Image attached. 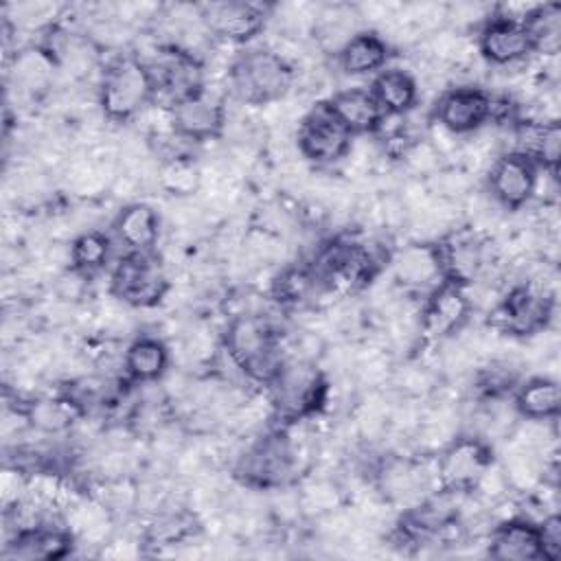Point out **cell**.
<instances>
[{
	"instance_id": "cell-26",
	"label": "cell",
	"mask_w": 561,
	"mask_h": 561,
	"mask_svg": "<svg viewBox=\"0 0 561 561\" xmlns=\"http://www.w3.org/2000/svg\"><path fill=\"white\" fill-rule=\"evenodd\" d=\"M335 55L340 70L351 77L377 75L390 59V44L375 31H357Z\"/></svg>"
},
{
	"instance_id": "cell-9",
	"label": "cell",
	"mask_w": 561,
	"mask_h": 561,
	"mask_svg": "<svg viewBox=\"0 0 561 561\" xmlns=\"http://www.w3.org/2000/svg\"><path fill=\"white\" fill-rule=\"evenodd\" d=\"M147 66L156 83V99H164L167 107L206 88L204 64L199 55L178 44H162L156 50L153 59L147 61Z\"/></svg>"
},
{
	"instance_id": "cell-2",
	"label": "cell",
	"mask_w": 561,
	"mask_h": 561,
	"mask_svg": "<svg viewBox=\"0 0 561 561\" xmlns=\"http://www.w3.org/2000/svg\"><path fill=\"white\" fill-rule=\"evenodd\" d=\"M294 79L291 61L280 50L267 46L241 50L228 68L230 90L245 105H267L283 99L291 90Z\"/></svg>"
},
{
	"instance_id": "cell-18",
	"label": "cell",
	"mask_w": 561,
	"mask_h": 561,
	"mask_svg": "<svg viewBox=\"0 0 561 561\" xmlns=\"http://www.w3.org/2000/svg\"><path fill=\"white\" fill-rule=\"evenodd\" d=\"M394 280L410 291H432L445 283L438 241H414L390 254Z\"/></svg>"
},
{
	"instance_id": "cell-21",
	"label": "cell",
	"mask_w": 561,
	"mask_h": 561,
	"mask_svg": "<svg viewBox=\"0 0 561 561\" xmlns=\"http://www.w3.org/2000/svg\"><path fill=\"white\" fill-rule=\"evenodd\" d=\"M327 105L333 112V116L351 131V136L377 134L386 123V116L377 105L375 96L370 94L368 88L362 85L337 90L327 101Z\"/></svg>"
},
{
	"instance_id": "cell-7",
	"label": "cell",
	"mask_w": 561,
	"mask_h": 561,
	"mask_svg": "<svg viewBox=\"0 0 561 561\" xmlns=\"http://www.w3.org/2000/svg\"><path fill=\"white\" fill-rule=\"evenodd\" d=\"M554 318V298L546 285L519 283L513 285L493 309V327L502 333L526 337L543 333Z\"/></svg>"
},
{
	"instance_id": "cell-8",
	"label": "cell",
	"mask_w": 561,
	"mask_h": 561,
	"mask_svg": "<svg viewBox=\"0 0 561 561\" xmlns=\"http://www.w3.org/2000/svg\"><path fill=\"white\" fill-rule=\"evenodd\" d=\"M493 465L491 445L473 434H456L438 449L434 460V480L440 489L473 493L482 473Z\"/></svg>"
},
{
	"instance_id": "cell-31",
	"label": "cell",
	"mask_w": 561,
	"mask_h": 561,
	"mask_svg": "<svg viewBox=\"0 0 561 561\" xmlns=\"http://www.w3.org/2000/svg\"><path fill=\"white\" fill-rule=\"evenodd\" d=\"M162 184L175 195H188L199 186V173L188 158L169 160L162 167Z\"/></svg>"
},
{
	"instance_id": "cell-25",
	"label": "cell",
	"mask_w": 561,
	"mask_h": 561,
	"mask_svg": "<svg viewBox=\"0 0 561 561\" xmlns=\"http://www.w3.org/2000/svg\"><path fill=\"white\" fill-rule=\"evenodd\" d=\"M370 94L386 118H403L419 103V83L403 68H383L370 81Z\"/></svg>"
},
{
	"instance_id": "cell-13",
	"label": "cell",
	"mask_w": 561,
	"mask_h": 561,
	"mask_svg": "<svg viewBox=\"0 0 561 561\" xmlns=\"http://www.w3.org/2000/svg\"><path fill=\"white\" fill-rule=\"evenodd\" d=\"M167 123L175 136L191 145L219 138L226 127L224 99L204 88L202 92L167 107Z\"/></svg>"
},
{
	"instance_id": "cell-1",
	"label": "cell",
	"mask_w": 561,
	"mask_h": 561,
	"mask_svg": "<svg viewBox=\"0 0 561 561\" xmlns=\"http://www.w3.org/2000/svg\"><path fill=\"white\" fill-rule=\"evenodd\" d=\"M221 351L239 368L245 381L265 388L287 359L280 346V331L259 311H243L228 320L221 333Z\"/></svg>"
},
{
	"instance_id": "cell-23",
	"label": "cell",
	"mask_w": 561,
	"mask_h": 561,
	"mask_svg": "<svg viewBox=\"0 0 561 561\" xmlns=\"http://www.w3.org/2000/svg\"><path fill=\"white\" fill-rule=\"evenodd\" d=\"M511 399L515 414L530 423H552L561 412L559 381L548 375H537L519 381Z\"/></svg>"
},
{
	"instance_id": "cell-19",
	"label": "cell",
	"mask_w": 561,
	"mask_h": 561,
	"mask_svg": "<svg viewBox=\"0 0 561 561\" xmlns=\"http://www.w3.org/2000/svg\"><path fill=\"white\" fill-rule=\"evenodd\" d=\"M75 548V535L70 528L35 522L31 526L13 530L11 539L4 543V559H64Z\"/></svg>"
},
{
	"instance_id": "cell-4",
	"label": "cell",
	"mask_w": 561,
	"mask_h": 561,
	"mask_svg": "<svg viewBox=\"0 0 561 561\" xmlns=\"http://www.w3.org/2000/svg\"><path fill=\"white\" fill-rule=\"evenodd\" d=\"M272 414L283 423H298L318 414L329 397V379L307 357H287L267 386Z\"/></svg>"
},
{
	"instance_id": "cell-33",
	"label": "cell",
	"mask_w": 561,
	"mask_h": 561,
	"mask_svg": "<svg viewBox=\"0 0 561 561\" xmlns=\"http://www.w3.org/2000/svg\"><path fill=\"white\" fill-rule=\"evenodd\" d=\"M539 539H541V559L557 561L561 557V517L559 513H546L539 522Z\"/></svg>"
},
{
	"instance_id": "cell-12",
	"label": "cell",
	"mask_w": 561,
	"mask_h": 561,
	"mask_svg": "<svg viewBox=\"0 0 561 561\" xmlns=\"http://www.w3.org/2000/svg\"><path fill=\"white\" fill-rule=\"evenodd\" d=\"M473 313V298L467 287L440 283L427 294L419 313V333L427 342H443L456 335Z\"/></svg>"
},
{
	"instance_id": "cell-22",
	"label": "cell",
	"mask_w": 561,
	"mask_h": 561,
	"mask_svg": "<svg viewBox=\"0 0 561 561\" xmlns=\"http://www.w3.org/2000/svg\"><path fill=\"white\" fill-rule=\"evenodd\" d=\"M171 364V353L158 335H138L123 351V379L131 386L158 383Z\"/></svg>"
},
{
	"instance_id": "cell-6",
	"label": "cell",
	"mask_w": 561,
	"mask_h": 561,
	"mask_svg": "<svg viewBox=\"0 0 561 561\" xmlns=\"http://www.w3.org/2000/svg\"><path fill=\"white\" fill-rule=\"evenodd\" d=\"M169 291V278L153 252H125L110 270V294L129 307H156Z\"/></svg>"
},
{
	"instance_id": "cell-32",
	"label": "cell",
	"mask_w": 561,
	"mask_h": 561,
	"mask_svg": "<svg viewBox=\"0 0 561 561\" xmlns=\"http://www.w3.org/2000/svg\"><path fill=\"white\" fill-rule=\"evenodd\" d=\"M337 502H340V493L327 480H316V482L307 484L302 489V493L298 495V508H302L307 513H316V515L331 513L337 506Z\"/></svg>"
},
{
	"instance_id": "cell-27",
	"label": "cell",
	"mask_w": 561,
	"mask_h": 561,
	"mask_svg": "<svg viewBox=\"0 0 561 561\" xmlns=\"http://www.w3.org/2000/svg\"><path fill=\"white\" fill-rule=\"evenodd\" d=\"M18 410L22 412L26 427L35 430L42 436H61L70 432L72 425L81 419V412L61 392L57 397H35Z\"/></svg>"
},
{
	"instance_id": "cell-17",
	"label": "cell",
	"mask_w": 561,
	"mask_h": 561,
	"mask_svg": "<svg viewBox=\"0 0 561 561\" xmlns=\"http://www.w3.org/2000/svg\"><path fill=\"white\" fill-rule=\"evenodd\" d=\"M197 11L208 37L230 44L254 39L267 20V9L254 2H208L199 4Z\"/></svg>"
},
{
	"instance_id": "cell-24",
	"label": "cell",
	"mask_w": 561,
	"mask_h": 561,
	"mask_svg": "<svg viewBox=\"0 0 561 561\" xmlns=\"http://www.w3.org/2000/svg\"><path fill=\"white\" fill-rule=\"evenodd\" d=\"M112 230L125 252H153L160 237V217L153 206L131 202L118 210Z\"/></svg>"
},
{
	"instance_id": "cell-28",
	"label": "cell",
	"mask_w": 561,
	"mask_h": 561,
	"mask_svg": "<svg viewBox=\"0 0 561 561\" xmlns=\"http://www.w3.org/2000/svg\"><path fill=\"white\" fill-rule=\"evenodd\" d=\"M324 285L309 263L287 265L272 280V296L287 309H300L316 302V296L324 294Z\"/></svg>"
},
{
	"instance_id": "cell-15",
	"label": "cell",
	"mask_w": 561,
	"mask_h": 561,
	"mask_svg": "<svg viewBox=\"0 0 561 561\" xmlns=\"http://www.w3.org/2000/svg\"><path fill=\"white\" fill-rule=\"evenodd\" d=\"M445 280L471 287L491 267V243L473 230H451L438 241Z\"/></svg>"
},
{
	"instance_id": "cell-16",
	"label": "cell",
	"mask_w": 561,
	"mask_h": 561,
	"mask_svg": "<svg viewBox=\"0 0 561 561\" xmlns=\"http://www.w3.org/2000/svg\"><path fill=\"white\" fill-rule=\"evenodd\" d=\"M480 57L491 66H515L533 55V44L524 20L500 15L497 11L484 18L476 35Z\"/></svg>"
},
{
	"instance_id": "cell-5",
	"label": "cell",
	"mask_w": 561,
	"mask_h": 561,
	"mask_svg": "<svg viewBox=\"0 0 561 561\" xmlns=\"http://www.w3.org/2000/svg\"><path fill=\"white\" fill-rule=\"evenodd\" d=\"M300 471V451L285 427L252 440L234 462V476L250 489H283Z\"/></svg>"
},
{
	"instance_id": "cell-3",
	"label": "cell",
	"mask_w": 561,
	"mask_h": 561,
	"mask_svg": "<svg viewBox=\"0 0 561 561\" xmlns=\"http://www.w3.org/2000/svg\"><path fill=\"white\" fill-rule=\"evenodd\" d=\"M101 112L112 123H127L156 101V83L147 61L134 53L110 59L96 88Z\"/></svg>"
},
{
	"instance_id": "cell-14",
	"label": "cell",
	"mask_w": 561,
	"mask_h": 561,
	"mask_svg": "<svg viewBox=\"0 0 561 561\" xmlns=\"http://www.w3.org/2000/svg\"><path fill=\"white\" fill-rule=\"evenodd\" d=\"M539 167L524 153L508 149L491 162L486 186L495 204L506 210H519L535 199Z\"/></svg>"
},
{
	"instance_id": "cell-10",
	"label": "cell",
	"mask_w": 561,
	"mask_h": 561,
	"mask_svg": "<svg viewBox=\"0 0 561 561\" xmlns=\"http://www.w3.org/2000/svg\"><path fill=\"white\" fill-rule=\"evenodd\" d=\"M296 142L305 160L318 167H329L344 160L351 153L353 136L333 116L327 101H322L300 118Z\"/></svg>"
},
{
	"instance_id": "cell-29",
	"label": "cell",
	"mask_w": 561,
	"mask_h": 561,
	"mask_svg": "<svg viewBox=\"0 0 561 561\" xmlns=\"http://www.w3.org/2000/svg\"><path fill=\"white\" fill-rule=\"evenodd\" d=\"M112 259V239L103 230H83L68 245L70 270L83 274L85 278L103 272Z\"/></svg>"
},
{
	"instance_id": "cell-30",
	"label": "cell",
	"mask_w": 561,
	"mask_h": 561,
	"mask_svg": "<svg viewBox=\"0 0 561 561\" xmlns=\"http://www.w3.org/2000/svg\"><path fill=\"white\" fill-rule=\"evenodd\" d=\"M533 53L543 57H554L561 46V4L543 2L535 4L533 11L524 18Z\"/></svg>"
},
{
	"instance_id": "cell-11",
	"label": "cell",
	"mask_w": 561,
	"mask_h": 561,
	"mask_svg": "<svg viewBox=\"0 0 561 561\" xmlns=\"http://www.w3.org/2000/svg\"><path fill=\"white\" fill-rule=\"evenodd\" d=\"M495 96L478 85H456L440 92L434 121L451 136H469L493 121Z\"/></svg>"
},
{
	"instance_id": "cell-20",
	"label": "cell",
	"mask_w": 561,
	"mask_h": 561,
	"mask_svg": "<svg viewBox=\"0 0 561 561\" xmlns=\"http://www.w3.org/2000/svg\"><path fill=\"white\" fill-rule=\"evenodd\" d=\"M486 554L497 561H541L537 522L524 515L502 519L489 533Z\"/></svg>"
}]
</instances>
